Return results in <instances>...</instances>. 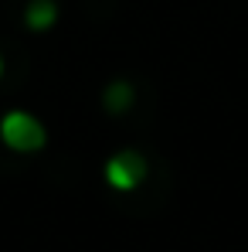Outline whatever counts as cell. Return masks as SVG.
<instances>
[{"label":"cell","instance_id":"3957f363","mask_svg":"<svg viewBox=\"0 0 248 252\" xmlns=\"http://www.w3.org/2000/svg\"><path fill=\"white\" fill-rule=\"evenodd\" d=\"M24 24L34 31V34H44L58 24V3L55 0H31L24 7Z\"/></svg>","mask_w":248,"mask_h":252},{"label":"cell","instance_id":"6da1fadb","mask_svg":"<svg viewBox=\"0 0 248 252\" xmlns=\"http://www.w3.org/2000/svg\"><path fill=\"white\" fill-rule=\"evenodd\" d=\"M0 140L14 154H38V150H44V143H48V129L28 109H10L0 120Z\"/></svg>","mask_w":248,"mask_h":252},{"label":"cell","instance_id":"5b68a950","mask_svg":"<svg viewBox=\"0 0 248 252\" xmlns=\"http://www.w3.org/2000/svg\"><path fill=\"white\" fill-rule=\"evenodd\" d=\"M0 79H3V55H0Z\"/></svg>","mask_w":248,"mask_h":252},{"label":"cell","instance_id":"7a4b0ae2","mask_svg":"<svg viewBox=\"0 0 248 252\" xmlns=\"http://www.w3.org/2000/svg\"><path fill=\"white\" fill-rule=\"evenodd\" d=\"M106 184L112 188V191H136L143 181H146V174H150V164H146V157L139 154V150H119V154H112L109 160H106Z\"/></svg>","mask_w":248,"mask_h":252},{"label":"cell","instance_id":"277c9868","mask_svg":"<svg viewBox=\"0 0 248 252\" xmlns=\"http://www.w3.org/2000/svg\"><path fill=\"white\" fill-rule=\"evenodd\" d=\"M133 99H136V92H133V85L126 82V79H112V82L106 85V92H102V106L112 116H123L126 109L133 106Z\"/></svg>","mask_w":248,"mask_h":252}]
</instances>
